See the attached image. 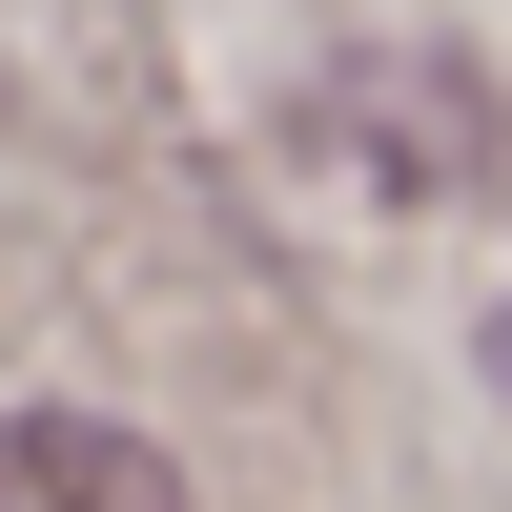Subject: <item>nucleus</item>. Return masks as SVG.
I'll return each mask as SVG.
<instances>
[{"mask_svg":"<svg viewBox=\"0 0 512 512\" xmlns=\"http://www.w3.org/2000/svg\"><path fill=\"white\" fill-rule=\"evenodd\" d=\"M0 512H185V472L144 431H103V410H21L0 431Z\"/></svg>","mask_w":512,"mask_h":512,"instance_id":"nucleus-1","label":"nucleus"},{"mask_svg":"<svg viewBox=\"0 0 512 512\" xmlns=\"http://www.w3.org/2000/svg\"><path fill=\"white\" fill-rule=\"evenodd\" d=\"M492 369H512V308H492Z\"/></svg>","mask_w":512,"mask_h":512,"instance_id":"nucleus-2","label":"nucleus"}]
</instances>
